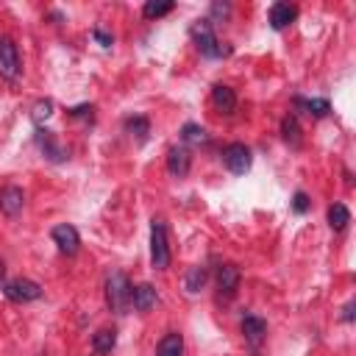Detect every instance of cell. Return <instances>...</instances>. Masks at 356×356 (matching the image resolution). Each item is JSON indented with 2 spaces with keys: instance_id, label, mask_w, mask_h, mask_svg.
Returning <instances> with one entry per match:
<instances>
[{
  "instance_id": "5",
  "label": "cell",
  "mask_w": 356,
  "mask_h": 356,
  "mask_svg": "<svg viewBox=\"0 0 356 356\" xmlns=\"http://www.w3.org/2000/svg\"><path fill=\"white\" fill-rule=\"evenodd\" d=\"M3 295L8 300H14V303H31V300L42 298V286L36 281H31V278H14V281H8L3 286Z\"/></svg>"
},
{
  "instance_id": "23",
  "label": "cell",
  "mask_w": 356,
  "mask_h": 356,
  "mask_svg": "<svg viewBox=\"0 0 356 356\" xmlns=\"http://www.w3.org/2000/svg\"><path fill=\"white\" fill-rule=\"evenodd\" d=\"M281 136L292 145V147H300V125H298V117L289 114L281 120Z\"/></svg>"
},
{
  "instance_id": "6",
  "label": "cell",
  "mask_w": 356,
  "mask_h": 356,
  "mask_svg": "<svg viewBox=\"0 0 356 356\" xmlns=\"http://www.w3.org/2000/svg\"><path fill=\"white\" fill-rule=\"evenodd\" d=\"M22 70V61H19V53H17V44L11 36H3L0 39V72L8 78V81H17Z\"/></svg>"
},
{
  "instance_id": "31",
  "label": "cell",
  "mask_w": 356,
  "mask_h": 356,
  "mask_svg": "<svg viewBox=\"0 0 356 356\" xmlns=\"http://www.w3.org/2000/svg\"><path fill=\"white\" fill-rule=\"evenodd\" d=\"M3 278H6V261L0 259V284H3Z\"/></svg>"
},
{
  "instance_id": "12",
  "label": "cell",
  "mask_w": 356,
  "mask_h": 356,
  "mask_svg": "<svg viewBox=\"0 0 356 356\" xmlns=\"http://www.w3.org/2000/svg\"><path fill=\"white\" fill-rule=\"evenodd\" d=\"M239 281H242V273L236 264H220L217 267V286L222 295H234L239 289Z\"/></svg>"
},
{
  "instance_id": "19",
  "label": "cell",
  "mask_w": 356,
  "mask_h": 356,
  "mask_svg": "<svg viewBox=\"0 0 356 356\" xmlns=\"http://www.w3.org/2000/svg\"><path fill=\"white\" fill-rule=\"evenodd\" d=\"M181 142H184V145H206V142H209V134H206L203 125L186 122V125L181 128Z\"/></svg>"
},
{
  "instance_id": "13",
  "label": "cell",
  "mask_w": 356,
  "mask_h": 356,
  "mask_svg": "<svg viewBox=\"0 0 356 356\" xmlns=\"http://www.w3.org/2000/svg\"><path fill=\"white\" fill-rule=\"evenodd\" d=\"M298 17V8L289 6V3H273L270 6V25L273 31H284L286 25H292Z\"/></svg>"
},
{
  "instance_id": "7",
  "label": "cell",
  "mask_w": 356,
  "mask_h": 356,
  "mask_svg": "<svg viewBox=\"0 0 356 356\" xmlns=\"http://www.w3.org/2000/svg\"><path fill=\"white\" fill-rule=\"evenodd\" d=\"M36 145H39V150L44 153V159H47V161L61 164V161H67V159H70L67 147H61V145H58V139H56V134H53V131H47V128H36Z\"/></svg>"
},
{
  "instance_id": "9",
  "label": "cell",
  "mask_w": 356,
  "mask_h": 356,
  "mask_svg": "<svg viewBox=\"0 0 356 356\" xmlns=\"http://www.w3.org/2000/svg\"><path fill=\"white\" fill-rule=\"evenodd\" d=\"M242 334H245V342H248L253 350H259V345H261L264 337H267V323H264L261 317H256V314H245V317H242Z\"/></svg>"
},
{
  "instance_id": "26",
  "label": "cell",
  "mask_w": 356,
  "mask_h": 356,
  "mask_svg": "<svg viewBox=\"0 0 356 356\" xmlns=\"http://www.w3.org/2000/svg\"><path fill=\"white\" fill-rule=\"evenodd\" d=\"M292 209H295L298 214H306V211H309V197H306V192H295V197H292Z\"/></svg>"
},
{
  "instance_id": "28",
  "label": "cell",
  "mask_w": 356,
  "mask_h": 356,
  "mask_svg": "<svg viewBox=\"0 0 356 356\" xmlns=\"http://www.w3.org/2000/svg\"><path fill=\"white\" fill-rule=\"evenodd\" d=\"M228 11H231V6H228V3H214V6H211V17H222V19H225V17H228Z\"/></svg>"
},
{
  "instance_id": "3",
  "label": "cell",
  "mask_w": 356,
  "mask_h": 356,
  "mask_svg": "<svg viewBox=\"0 0 356 356\" xmlns=\"http://www.w3.org/2000/svg\"><path fill=\"white\" fill-rule=\"evenodd\" d=\"M192 39H195L200 56H206V58H220V56L225 53L222 44L217 42L214 31H211V19H197V22L192 25Z\"/></svg>"
},
{
  "instance_id": "29",
  "label": "cell",
  "mask_w": 356,
  "mask_h": 356,
  "mask_svg": "<svg viewBox=\"0 0 356 356\" xmlns=\"http://www.w3.org/2000/svg\"><path fill=\"white\" fill-rule=\"evenodd\" d=\"M70 114L72 117H92V106H75Z\"/></svg>"
},
{
  "instance_id": "4",
  "label": "cell",
  "mask_w": 356,
  "mask_h": 356,
  "mask_svg": "<svg viewBox=\"0 0 356 356\" xmlns=\"http://www.w3.org/2000/svg\"><path fill=\"white\" fill-rule=\"evenodd\" d=\"M250 161H253V156H250V147H248V145H242V142L225 145V150H222V164H225L234 175H245V172L250 170Z\"/></svg>"
},
{
  "instance_id": "17",
  "label": "cell",
  "mask_w": 356,
  "mask_h": 356,
  "mask_svg": "<svg viewBox=\"0 0 356 356\" xmlns=\"http://www.w3.org/2000/svg\"><path fill=\"white\" fill-rule=\"evenodd\" d=\"M295 106L306 108V114H312L314 120H320V117H325L331 111L328 100H323V97H295Z\"/></svg>"
},
{
  "instance_id": "10",
  "label": "cell",
  "mask_w": 356,
  "mask_h": 356,
  "mask_svg": "<svg viewBox=\"0 0 356 356\" xmlns=\"http://www.w3.org/2000/svg\"><path fill=\"white\" fill-rule=\"evenodd\" d=\"M22 206H25V192H22L19 186L8 184V186L0 189V211H3V214L17 217V214L22 211Z\"/></svg>"
},
{
  "instance_id": "30",
  "label": "cell",
  "mask_w": 356,
  "mask_h": 356,
  "mask_svg": "<svg viewBox=\"0 0 356 356\" xmlns=\"http://www.w3.org/2000/svg\"><path fill=\"white\" fill-rule=\"evenodd\" d=\"M342 320H345V323H350V320H353V300H348V303H345V309H342Z\"/></svg>"
},
{
  "instance_id": "22",
  "label": "cell",
  "mask_w": 356,
  "mask_h": 356,
  "mask_svg": "<svg viewBox=\"0 0 356 356\" xmlns=\"http://www.w3.org/2000/svg\"><path fill=\"white\" fill-rule=\"evenodd\" d=\"M125 131H128L131 136H136L139 142H145V139H147V134H150V120H147V117H142V114L128 117V120H125Z\"/></svg>"
},
{
  "instance_id": "18",
  "label": "cell",
  "mask_w": 356,
  "mask_h": 356,
  "mask_svg": "<svg viewBox=\"0 0 356 356\" xmlns=\"http://www.w3.org/2000/svg\"><path fill=\"white\" fill-rule=\"evenodd\" d=\"M114 345H117V331H114V328H100V331H95V337H92V350H95V353H111Z\"/></svg>"
},
{
  "instance_id": "16",
  "label": "cell",
  "mask_w": 356,
  "mask_h": 356,
  "mask_svg": "<svg viewBox=\"0 0 356 356\" xmlns=\"http://www.w3.org/2000/svg\"><path fill=\"white\" fill-rule=\"evenodd\" d=\"M184 353V337L178 331H170L156 345V356H181Z\"/></svg>"
},
{
  "instance_id": "21",
  "label": "cell",
  "mask_w": 356,
  "mask_h": 356,
  "mask_svg": "<svg viewBox=\"0 0 356 356\" xmlns=\"http://www.w3.org/2000/svg\"><path fill=\"white\" fill-rule=\"evenodd\" d=\"M175 8V3L172 0H147L145 6H142V17L145 19H159V17H164V14H170Z\"/></svg>"
},
{
  "instance_id": "8",
  "label": "cell",
  "mask_w": 356,
  "mask_h": 356,
  "mask_svg": "<svg viewBox=\"0 0 356 356\" xmlns=\"http://www.w3.org/2000/svg\"><path fill=\"white\" fill-rule=\"evenodd\" d=\"M50 236H53V242L58 245V250H61V253H67V256H75V253H78V248H81L78 228H75V225H70V222L56 225V228L50 231Z\"/></svg>"
},
{
  "instance_id": "20",
  "label": "cell",
  "mask_w": 356,
  "mask_h": 356,
  "mask_svg": "<svg viewBox=\"0 0 356 356\" xmlns=\"http://www.w3.org/2000/svg\"><path fill=\"white\" fill-rule=\"evenodd\" d=\"M348 222H350V211H348L345 203H334V206H328V225H331L334 231H345Z\"/></svg>"
},
{
  "instance_id": "15",
  "label": "cell",
  "mask_w": 356,
  "mask_h": 356,
  "mask_svg": "<svg viewBox=\"0 0 356 356\" xmlns=\"http://www.w3.org/2000/svg\"><path fill=\"white\" fill-rule=\"evenodd\" d=\"M131 306H134L136 312H150V309L156 306V286H150V284L134 286V292H131Z\"/></svg>"
},
{
  "instance_id": "25",
  "label": "cell",
  "mask_w": 356,
  "mask_h": 356,
  "mask_svg": "<svg viewBox=\"0 0 356 356\" xmlns=\"http://www.w3.org/2000/svg\"><path fill=\"white\" fill-rule=\"evenodd\" d=\"M50 114H53V100H50V97H44V100H36V103H33V111H31V117H33L36 122L47 120Z\"/></svg>"
},
{
  "instance_id": "24",
  "label": "cell",
  "mask_w": 356,
  "mask_h": 356,
  "mask_svg": "<svg viewBox=\"0 0 356 356\" xmlns=\"http://www.w3.org/2000/svg\"><path fill=\"white\" fill-rule=\"evenodd\" d=\"M206 278H209V273H206V267H189L186 270V278H184V286H186V292H200L203 289V284H206Z\"/></svg>"
},
{
  "instance_id": "2",
  "label": "cell",
  "mask_w": 356,
  "mask_h": 356,
  "mask_svg": "<svg viewBox=\"0 0 356 356\" xmlns=\"http://www.w3.org/2000/svg\"><path fill=\"white\" fill-rule=\"evenodd\" d=\"M150 261H153L156 270H167L170 267V245H167L164 220H153L150 222Z\"/></svg>"
},
{
  "instance_id": "1",
  "label": "cell",
  "mask_w": 356,
  "mask_h": 356,
  "mask_svg": "<svg viewBox=\"0 0 356 356\" xmlns=\"http://www.w3.org/2000/svg\"><path fill=\"white\" fill-rule=\"evenodd\" d=\"M131 292H134V286L125 273L111 270L106 275V303L114 314H125L131 309Z\"/></svg>"
},
{
  "instance_id": "27",
  "label": "cell",
  "mask_w": 356,
  "mask_h": 356,
  "mask_svg": "<svg viewBox=\"0 0 356 356\" xmlns=\"http://www.w3.org/2000/svg\"><path fill=\"white\" fill-rule=\"evenodd\" d=\"M92 36H95L103 47H111V42H114V39H111V33H106V31H100V28H95V31H92Z\"/></svg>"
},
{
  "instance_id": "14",
  "label": "cell",
  "mask_w": 356,
  "mask_h": 356,
  "mask_svg": "<svg viewBox=\"0 0 356 356\" xmlns=\"http://www.w3.org/2000/svg\"><path fill=\"white\" fill-rule=\"evenodd\" d=\"M211 103H214L222 114H231V111L236 108V95H234L231 86H225V83H214V86H211Z\"/></svg>"
},
{
  "instance_id": "11",
  "label": "cell",
  "mask_w": 356,
  "mask_h": 356,
  "mask_svg": "<svg viewBox=\"0 0 356 356\" xmlns=\"http://www.w3.org/2000/svg\"><path fill=\"white\" fill-rule=\"evenodd\" d=\"M189 167H192V156L186 147H170L167 150V170L172 178H184L189 172Z\"/></svg>"
}]
</instances>
